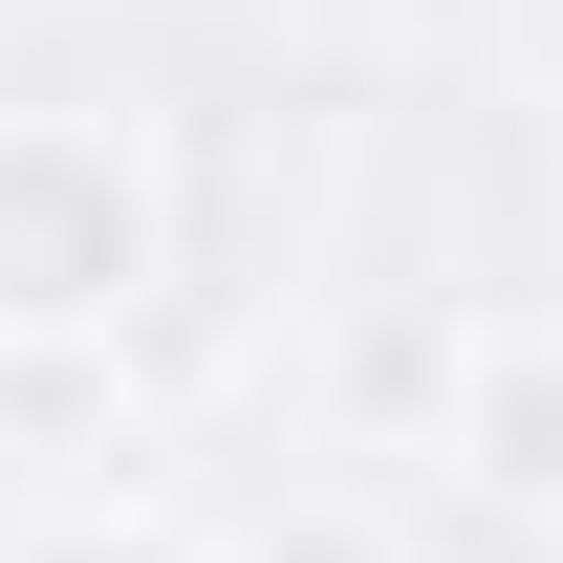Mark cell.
<instances>
[{
    "instance_id": "cell-1",
    "label": "cell",
    "mask_w": 563,
    "mask_h": 563,
    "mask_svg": "<svg viewBox=\"0 0 563 563\" xmlns=\"http://www.w3.org/2000/svg\"><path fill=\"white\" fill-rule=\"evenodd\" d=\"M174 261V196L109 109H0V347H109Z\"/></svg>"
},
{
    "instance_id": "cell-2",
    "label": "cell",
    "mask_w": 563,
    "mask_h": 563,
    "mask_svg": "<svg viewBox=\"0 0 563 563\" xmlns=\"http://www.w3.org/2000/svg\"><path fill=\"white\" fill-rule=\"evenodd\" d=\"M433 477L520 542H563V303H498L433 347Z\"/></svg>"
},
{
    "instance_id": "cell-3",
    "label": "cell",
    "mask_w": 563,
    "mask_h": 563,
    "mask_svg": "<svg viewBox=\"0 0 563 563\" xmlns=\"http://www.w3.org/2000/svg\"><path fill=\"white\" fill-rule=\"evenodd\" d=\"M261 563H390V542H368V520H282Z\"/></svg>"
}]
</instances>
